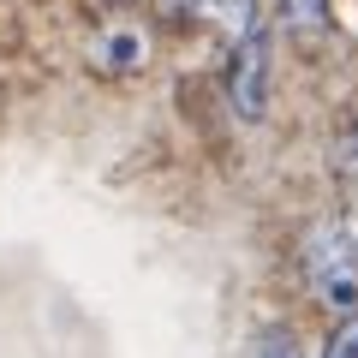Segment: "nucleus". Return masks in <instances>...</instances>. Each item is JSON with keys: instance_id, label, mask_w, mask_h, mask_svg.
<instances>
[{"instance_id": "0eeeda50", "label": "nucleus", "mask_w": 358, "mask_h": 358, "mask_svg": "<svg viewBox=\"0 0 358 358\" xmlns=\"http://www.w3.org/2000/svg\"><path fill=\"white\" fill-rule=\"evenodd\" d=\"M155 18H162V24H192L197 0H155Z\"/></svg>"}, {"instance_id": "f257e3e1", "label": "nucleus", "mask_w": 358, "mask_h": 358, "mask_svg": "<svg viewBox=\"0 0 358 358\" xmlns=\"http://www.w3.org/2000/svg\"><path fill=\"white\" fill-rule=\"evenodd\" d=\"M299 281L329 310L358 305V215L334 209V215L310 221V233L299 239Z\"/></svg>"}, {"instance_id": "423d86ee", "label": "nucleus", "mask_w": 358, "mask_h": 358, "mask_svg": "<svg viewBox=\"0 0 358 358\" xmlns=\"http://www.w3.org/2000/svg\"><path fill=\"white\" fill-rule=\"evenodd\" d=\"M322 358H358V305L341 317V329L329 334V346H322Z\"/></svg>"}, {"instance_id": "f03ea898", "label": "nucleus", "mask_w": 358, "mask_h": 358, "mask_svg": "<svg viewBox=\"0 0 358 358\" xmlns=\"http://www.w3.org/2000/svg\"><path fill=\"white\" fill-rule=\"evenodd\" d=\"M268 96H275V78H268V48L263 36H245L227 60V108L245 126H263L268 120Z\"/></svg>"}, {"instance_id": "20e7f679", "label": "nucleus", "mask_w": 358, "mask_h": 358, "mask_svg": "<svg viewBox=\"0 0 358 358\" xmlns=\"http://www.w3.org/2000/svg\"><path fill=\"white\" fill-rule=\"evenodd\" d=\"M245 358H305V346H299V334L287 322H268V329H257V341H251Z\"/></svg>"}, {"instance_id": "7ed1b4c3", "label": "nucleus", "mask_w": 358, "mask_h": 358, "mask_svg": "<svg viewBox=\"0 0 358 358\" xmlns=\"http://www.w3.org/2000/svg\"><path fill=\"white\" fill-rule=\"evenodd\" d=\"M275 18H281L287 36L310 42V36H322V30H329V0H281V6H275Z\"/></svg>"}, {"instance_id": "39448f33", "label": "nucleus", "mask_w": 358, "mask_h": 358, "mask_svg": "<svg viewBox=\"0 0 358 358\" xmlns=\"http://www.w3.org/2000/svg\"><path fill=\"white\" fill-rule=\"evenodd\" d=\"M334 167H341L346 179H358V108L341 120V131H334Z\"/></svg>"}]
</instances>
